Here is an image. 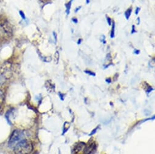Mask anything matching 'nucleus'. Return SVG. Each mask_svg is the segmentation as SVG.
Returning <instances> with one entry per match:
<instances>
[{"label": "nucleus", "mask_w": 155, "mask_h": 154, "mask_svg": "<svg viewBox=\"0 0 155 154\" xmlns=\"http://www.w3.org/2000/svg\"><path fill=\"white\" fill-rule=\"evenodd\" d=\"M114 31H115V24L114 23H113V27H112V30H111V38H113L114 37Z\"/></svg>", "instance_id": "nucleus-11"}, {"label": "nucleus", "mask_w": 155, "mask_h": 154, "mask_svg": "<svg viewBox=\"0 0 155 154\" xmlns=\"http://www.w3.org/2000/svg\"><path fill=\"white\" fill-rule=\"evenodd\" d=\"M32 150V143L25 139L19 141L14 147V151L15 154H29Z\"/></svg>", "instance_id": "nucleus-1"}, {"label": "nucleus", "mask_w": 155, "mask_h": 154, "mask_svg": "<svg viewBox=\"0 0 155 154\" xmlns=\"http://www.w3.org/2000/svg\"><path fill=\"white\" fill-rule=\"evenodd\" d=\"M53 34H54V38H55V42H56V41H57V34H56V33H55V32H54Z\"/></svg>", "instance_id": "nucleus-18"}, {"label": "nucleus", "mask_w": 155, "mask_h": 154, "mask_svg": "<svg viewBox=\"0 0 155 154\" xmlns=\"http://www.w3.org/2000/svg\"><path fill=\"white\" fill-rule=\"evenodd\" d=\"M136 30L135 29V26L134 25H133L132 26V30H131V34H134V33H136Z\"/></svg>", "instance_id": "nucleus-14"}, {"label": "nucleus", "mask_w": 155, "mask_h": 154, "mask_svg": "<svg viewBox=\"0 0 155 154\" xmlns=\"http://www.w3.org/2000/svg\"><path fill=\"white\" fill-rule=\"evenodd\" d=\"M2 106H0V111H1V110H2Z\"/></svg>", "instance_id": "nucleus-26"}, {"label": "nucleus", "mask_w": 155, "mask_h": 154, "mask_svg": "<svg viewBox=\"0 0 155 154\" xmlns=\"http://www.w3.org/2000/svg\"><path fill=\"white\" fill-rule=\"evenodd\" d=\"M24 133L22 131L20 130H15L11 135L9 146L11 147H14V146L21 140H23Z\"/></svg>", "instance_id": "nucleus-3"}, {"label": "nucleus", "mask_w": 155, "mask_h": 154, "mask_svg": "<svg viewBox=\"0 0 155 154\" xmlns=\"http://www.w3.org/2000/svg\"><path fill=\"white\" fill-rule=\"evenodd\" d=\"M20 15L21 16V17L23 18V19H25L26 18V17H25V14H24V13L22 12V11H20Z\"/></svg>", "instance_id": "nucleus-15"}, {"label": "nucleus", "mask_w": 155, "mask_h": 154, "mask_svg": "<svg viewBox=\"0 0 155 154\" xmlns=\"http://www.w3.org/2000/svg\"><path fill=\"white\" fill-rule=\"evenodd\" d=\"M131 12H132V9L131 8L128 9L125 13V17L127 18V20H128L130 17L131 16Z\"/></svg>", "instance_id": "nucleus-9"}, {"label": "nucleus", "mask_w": 155, "mask_h": 154, "mask_svg": "<svg viewBox=\"0 0 155 154\" xmlns=\"http://www.w3.org/2000/svg\"><path fill=\"white\" fill-rule=\"evenodd\" d=\"M5 100V94L2 90H0V106H2L3 104L4 103Z\"/></svg>", "instance_id": "nucleus-7"}, {"label": "nucleus", "mask_w": 155, "mask_h": 154, "mask_svg": "<svg viewBox=\"0 0 155 154\" xmlns=\"http://www.w3.org/2000/svg\"><path fill=\"white\" fill-rule=\"evenodd\" d=\"M84 143H79L77 145H76L75 147H74V152H75V153H77V152H80L81 150H82V149L83 148V146H84Z\"/></svg>", "instance_id": "nucleus-5"}, {"label": "nucleus", "mask_w": 155, "mask_h": 154, "mask_svg": "<svg viewBox=\"0 0 155 154\" xmlns=\"http://www.w3.org/2000/svg\"><path fill=\"white\" fill-rule=\"evenodd\" d=\"M90 3V0H87V2H86V3L87 4H88Z\"/></svg>", "instance_id": "nucleus-25"}, {"label": "nucleus", "mask_w": 155, "mask_h": 154, "mask_svg": "<svg viewBox=\"0 0 155 154\" xmlns=\"http://www.w3.org/2000/svg\"><path fill=\"white\" fill-rule=\"evenodd\" d=\"M65 6H66V14H67V15H69V12H70L71 6V2H70L69 3H68V4H66V5H65Z\"/></svg>", "instance_id": "nucleus-10"}, {"label": "nucleus", "mask_w": 155, "mask_h": 154, "mask_svg": "<svg viewBox=\"0 0 155 154\" xmlns=\"http://www.w3.org/2000/svg\"><path fill=\"white\" fill-rule=\"evenodd\" d=\"M72 1H73V0H71V2L72 3Z\"/></svg>", "instance_id": "nucleus-27"}, {"label": "nucleus", "mask_w": 155, "mask_h": 154, "mask_svg": "<svg viewBox=\"0 0 155 154\" xmlns=\"http://www.w3.org/2000/svg\"><path fill=\"white\" fill-rule=\"evenodd\" d=\"M81 6H80L79 8H77V9H76V10L75 11V12H77V11H79V9H81Z\"/></svg>", "instance_id": "nucleus-23"}, {"label": "nucleus", "mask_w": 155, "mask_h": 154, "mask_svg": "<svg viewBox=\"0 0 155 154\" xmlns=\"http://www.w3.org/2000/svg\"><path fill=\"white\" fill-rule=\"evenodd\" d=\"M134 53L135 54H139V53H140V50H134Z\"/></svg>", "instance_id": "nucleus-21"}, {"label": "nucleus", "mask_w": 155, "mask_h": 154, "mask_svg": "<svg viewBox=\"0 0 155 154\" xmlns=\"http://www.w3.org/2000/svg\"><path fill=\"white\" fill-rule=\"evenodd\" d=\"M59 57H60V54H59V52L58 51H56L55 54H54V61L55 62L56 64L58 63V61H59Z\"/></svg>", "instance_id": "nucleus-8"}, {"label": "nucleus", "mask_w": 155, "mask_h": 154, "mask_svg": "<svg viewBox=\"0 0 155 154\" xmlns=\"http://www.w3.org/2000/svg\"><path fill=\"white\" fill-rule=\"evenodd\" d=\"M82 39H79V41H78V42H77V44H81V42H82Z\"/></svg>", "instance_id": "nucleus-22"}, {"label": "nucleus", "mask_w": 155, "mask_h": 154, "mask_svg": "<svg viewBox=\"0 0 155 154\" xmlns=\"http://www.w3.org/2000/svg\"><path fill=\"white\" fill-rule=\"evenodd\" d=\"M137 20H138L137 24H139V23H140V18H137Z\"/></svg>", "instance_id": "nucleus-24"}, {"label": "nucleus", "mask_w": 155, "mask_h": 154, "mask_svg": "<svg viewBox=\"0 0 155 154\" xmlns=\"http://www.w3.org/2000/svg\"><path fill=\"white\" fill-rule=\"evenodd\" d=\"M40 1L42 2V3H48V2H49L50 0H40Z\"/></svg>", "instance_id": "nucleus-19"}, {"label": "nucleus", "mask_w": 155, "mask_h": 154, "mask_svg": "<svg viewBox=\"0 0 155 154\" xmlns=\"http://www.w3.org/2000/svg\"><path fill=\"white\" fill-rule=\"evenodd\" d=\"M107 22H108V24L110 26L111 25V24H112L111 22H112V21H111V20L109 17L107 18Z\"/></svg>", "instance_id": "nucleus-16"}, {"label": "nucleus", "mask_w": 155, "mask_h": 154, "mask_svg": "<svg viewBox=\"0 0 155 154\" xmlns=\"http://www.w3.org/2000/svg\"><path fill=\"white\" fill-rule=\"evenodd\" d=\"M6 80L2 76V75L0 74V86L3 85L5 82H6Z\"/></svg>", "instance_id": "nucleus-12"}, {"label": "nucleus", "mask_w": 155, "mask_h": 154, "mask_svg": "<svg viewBox=\"0 0 155 154\" xmlns=\"http://www.w3.org/2000/svg\"><path fill=\"white\" fill-rule=\"evenodd\" d=\"M85 72H86L87 73H88V74H90V75H92V76H95V75H96V74H95L94 72H91V71H90V70H85Z\"/></svg>", "instance_id": "nucleus-13"}, {"label": "nucleus", "mask_w": 155, "mask_h": 154, "mask_svg": "<svg viewBox=\"0 0 155 154\" xmlns=\"http://www.w3.org/2000/svg\"><path fill=\"white\" fill-rule=\"evenodd\" d=\"M72 20L75 23H77V22H78V20H77V19H76V18H72Z\"/></svg>", "instance_id": "nucleus-20"}, {"label": "nucleus", "mask_w": 155, "mask_h": 154, "mask_svg": "<svg viewBox=\"0 0 155 154\" xmlns=\"http://www.w3.org/2000/svg\"><path fill=\"white\" fill-rule=\"evenodd\" d=\"M12 73V65L10 62H5L0 66V74L6 80L11 79Z\"/></svg>", "instance_id": "nucleus-2"}, {"label": "nucleus", "mask_w": 155, "mask_h": 154, "mask_svg": "<svg viewBox=\"0 0 155 154\" xmlns=\"http://www.w3.org/2000/svg\"><path fill=\"white\" fill-rule=\"evenodd\" d=\"M0 28H1L0 29L4 33L3 34L5 35L8 37H11L12 35V29L10 24L6 20H4L1 22V23H0Z\"/></svg>", "instance_id": "nucleus-4"}, {"label": "nucleus", "mask_w": 155, "mask_h": 154, "mask_svg": "<svg viewBox=\"0 0 155 154\" xmlns=\"http://www.w3.org/2000/svg\"><path fill=\"white\" fill-rule=\"evenodd\" d=\"M94 146V144H90V146L86 147L85 148V149H84V153H85V154H90V153L92 152V150H93Z\"/></svg>", "instance_id": "nucleus-6"}, {"label": "nucleus", "mask_w": 155, "mask_h": 154, "mask_svg": "<svg viewBox=\"0 0 155 154\" xmlns=\"http://www.w3.org/2000/svg\"><path fill=\"white\" fill-rule=\"evenodd\" d=\"M140 8H137L136 9V11H135V14L137 15L138 14H139V12L140 11Z\"/></svg>", "instance_id": "nucleus-17"}]
</instances>
